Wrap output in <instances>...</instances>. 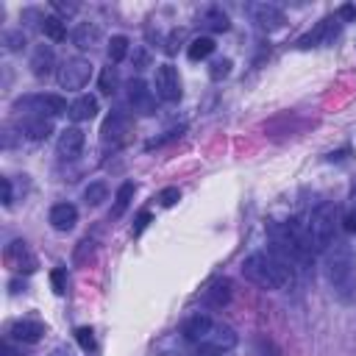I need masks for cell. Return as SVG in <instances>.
<instances>
[{
  "instance_id": "1",
  "label": "cell",
  "mask_w": 356,
  "mask_h": 356,
  "mask_svg": "<svg viewBox=\"0 0 356 356\" xmlns=\"http://www.w3.org/2000/svg\"><path fill=\"white\" fill-rule=\"evenodd\" d=\"M181 334L195 345V356H222L236 345V331L209 314H192Z\"/></svg>"
},
{
  "instance_id": "2",
  "label": "cell",
  "mask_w": 356,
  "mask_h": 356,
  "mask_svg": "<svg viewBox=\"0 0 356 356\" xmlns=\"http://www.w3.org/2000/svg\"><path fill=\"white\" fill-rule=\"evenodd\" d=\"M242 275L270 292H278L292 284V267L286 259H281L273 250H256L242 261Z\"/></svg>"
},
{
  "instance_id": "3",
  "label": "cell",
  "mask_w": 356,
  "mask_h": 356,
  "mask_svg": "<svg viewBox=\"0 0 356 356\" xmlns=\"http://www.w3.org/2000/svg\"><path fill=\"white\" fill-rule=\"evenodd\" d=\"M323 273L337 300L353 303L356 300V267L350 248L345 242H334L323 256Z\"/></svg>"
},
{
  "instance_id": "4",
  "label": "cell",
  "mask_w": 356,
  "mask_h": 356,
  "mask_svg": "<svg viewBox=\"0 0 356 356\" xmlns=\"http://www.w3.org/2000/svg\"><path fill=\"white\" fill-rule=\"evenodd\" d=\"M270 239H273V253H278L289 264L292 261L295 264H309L312 261L314 242H312L309 231L298 228L295 222H273L270 225Z\"/></svg>"
},
{
  "instance_id": "5",
  "label": "cell",
  "mask_w": 356,
  "mask_h": 356,
  "mask_svg": "<svg viewBox=\"0 0 356 356\" xmlns=\"http://www.w3.org/2000/svg\"><path fill=\"white\" fill-rule=\"evenodd\" d=\"M337 222H339V206H337V203H320V206L312 211L309 236H312V242H314L317 250H328V248L334 245Z\"/></svg>"
},
{
  "instance_id": "6",
  "label": "cell",
  "mask_w": 356,
  "mask_h": 356,
  "mask_svg": "<svg viewBox=\"0 0 356 356\" xmlns=\"http://www.w3.org/2000/svg\"><path fill=\"white\" fill-rule=\"evenodd\" d=\"M14 111H25L28 117H56L67 114L70 106L61 95H25L14 100Z\"/></svg>"
},
{
  "instance_id": "7",
  "label": "cell",
  "mask_w": 356,
  "mask_h": 356,
  "mask_svg": "<svg viewBox=\"0 0 356 356\" xmlns=\"http://www.w3.org/2000/svg\"><path fill=\"white\" fill-rule=\"evenodd\" d=\"M56 78H58V86L67 89V92L83 89V86L89 83V78H92V61L83 58V56H72V58H67V61L58 67Z\"/></svg>"
},
{
  "instance_id": "8",
  "label": "cell",
  "mask_w": 356,
  "mask_h": 356,
  "mask_svg": "<svg viewBox=\"0 0 356 356\" xmlns=\"http://www.w3.org/2000/svg\"><path fill=\"white\" fill-rule=\"evenodd\" d=\"M153 86H156V95L167 103H175L181 100L184 89H181V75L172 64H159L156 67V78H153Z\"/></svg>"
},
{
  "instance_id": "9",
  "label": "cell",
  "mask_w": 356,
  "mask_h": 356,
  "mask_svg": "<svg viewBox=\"0 0 356 356\" xmlns=\"http://www.w3.org/2000/svg\"><path fill=\"white\" fill-rule=\"evenodd\" d=\"M3 256H6V264H8L11 270H17V273H33V270H36V256H33V250L28 248L25 239L8 242Z\"/></svg>"
},
{
  "instance_id": "10",
  "label": "cell",
  "mask_w": 356,
  "mask_h": 356,
  "mask_svg": "<svg viewBox=\"0 0 356 356\" xmlns=\"http://www.w3.org/2000/svg\"><path fill=\"white\" fill-rule=\"evenodd\" d=\"M128 103H131V108H134L136 114H142V117H147V114L156 111V95L147 89V83H145L142 78H134V81L128 83Z\"/></svg>"
},
{
  "instance_id": "11",
  "label": "cell",
  "mask_w": 356,
  "mask_h": 356,
  "mask_svg": "<svg viewBox=\"0 0 356 356\" xmlns=\"http://www.w3.org/2000/svg\"><path fill=\"white\" fill-rule=\"evenodd\" d=\"M250 11H253V22H256V28H259V31H267V33L281 31L284 22H286L284 11H281L278 6H273V3H256Z\"/></svg>"
},
{
  "instance_id": "12",
  "label": "cell",
  "mask_w": 356,
  "mask_h": 356,
  "mask_svg": "<svg viewBox=\"0 0 356 356\" xmlns=\"http://www.w3.org/2000/svg\"><path fill=\"white\" fill-rule=\"evenodd\" d=\"M337 31H339V19L337 17H325V19L317 22L314 31H309L306 36L298 39V47L300 50H309V47H317V44H328L337 36Z\"/></svg>"
},
{
  "instance_id": "13",
  "label": "cell",
  "mask_w": 356,
  "mask_h": 356,
  "mask_svg": "<svg viewBox=\"0 0 356 356\" xmlns=\"http://www.w3.org/2000/svg\"><path fill=\"white\" fill-rule=\"evenodd\" d=\"M83 142H86L83 131H81L78 125H70V128H64V131L58 134L56 150H58V156H61V159H67V161H70V159H78V156H81Z\"/></svg>"
},
{
  "instance_id": "14",
  "label": "cell",
  "mask_w": 356,
  "mask_h": 356,
  "mask_svg": "<svg viewBox=\"0 0 356 356\" xmlns=\"http://www.w3.org/2000/svg\"><path fill=\"white\" fill-rule=\"evenodd\" d=\"M128 128H131V117L125 111H111L106 117L103 128H100V139L103 142H122L125 134H128Z\"/></svg>"
},
{
  "instance_id": "15",
  "label": "cell",
  "mask_w": 356,
  "mask_h": 356,
  "mask_svg": "<svg viewBox=\"0 0 356 356\" xmlns=\"http://www.w3.org/2000/svg\"><path fill=\"white\" fill-rule=\"evenodd\" d=\"M47 220H50V225H53L56 231H72L75 222H78V209H75L72 203H56V206L50 209Z\"/></svg>"
},
{
  "instance_id": "16",
  "label": "cell",
  "mask_w": 356,
  "mask_h": 356,
  "mask_svg": "<svg viewBox=\"0 0 356 356\" xmlns=\"http://www.w3.org/2000/svg\"><path fill=\"white\" fill-rule=\"evenodd\" d=\"M8 334H11V339H17V342L33 345V342H39V339L44 337V325H42L39 320H17V323L8 328Z\"/></svg>"
},
{
  "instance_id": "17",
  "label": "cell",
  "mask_w": 356,
  "mask_h": 356,
  "mask_svg": "<svg viewBox=\"0 0 356 356\" xmlns=\"http://www.w3.org/2000/svg\"><path fill=\"white\" fill-rule=\"evenodd\" d=\"M53 67H56V53H53V47H50V44L33 47V56H31V70H33V75H36V78H47V75L53 72Z\"/></svg>"
},
{
  "instance_id": "18",
  "label": "cell",
  "mask_w": 356,
  "mask_h": 356,
  "mask_svg": "<svg viewBox=\"0 0 356 356\" xmlns=\"http://www.w3.org/2000/svg\"><path fill=\"white\" fill-rule=\"evenodd\" d=\"M19 131L28 139L42 142V139H47L53 134V122H50V117H25V120H19Z\"/></svg>"
},
{
  "instance_id": "19",
  "label": "cell",
  "mask_w": 356,
  "mask_h": 356,
  "mask_svg": "<svg viewBox=\"0 0 356 356\" xmlns=\"http://www.w3.org/2000/svg\"><path fill=\"white\" fill-rule=\"evenodd\" d=\"M97 108L100 106H97V97L95 95H81L78 100L70 103V111L67 114H70L72 122H86V120H92L97 114Z\"/></svg>"
},
{
  "instance_id": "20",
  "label": "cell",
  "mask_w": 356,
  "mask_h": 356,
  "mask_svg": "<svg viewBox=\"0 0 356 356\" xmlns=\"http://www.w3.org/2000/svg\"><path fill=\"white\" fill-rule=\"evenodd\" d=\"M203 300H206L211 309H222V306L231 300V281H228V278H220V281H214V284L206 289Z\"/></svg>"
},
{
  "instance_id": "21",
  "label": "cell",
  "mask_w": 356,
  "mask_h": 356,
  "mask_svg": "<svg viewBox=\"0 0 356 356\" xmlns=\"http://www.w3.org/2000/svg\"><path fill=\"white\" fill-rule=\"evenodd\" d=\"M97 39H100V28H97L95 22H81V25L72 31V42H75V47H81V50L95 47Z\"/></svg>"
},
{
  "instance_id": "22",
  "label": "cell",
  "mask_w": 356,
  "mask_h": 356,
  "mask_svg": "<svg viewBox=\"0 0 356 356\" xmlns=\"http://www.w3.org/2000/svg\"><path fill=\"white\" fill-rule=\"evenodd\" d=\"M200 22H203L209 31H214V33H222V31H228V28H231V19H228V14H225L220 6L206 8V11H203V17H200Z\"/></svg>"
},
{
  "instance_id": "23",
  "label": "cell",
  "mask_w": 356,
  "mask_h": 356,
  "mask_svg": "<svg viewBox=\"0 0 356 356\" xmlns=\"http://www.w3.org/2000/svg\"><path fill=\"white\" fill-rule=\"evenodd\" d=\"M214 53V39L211 36H195L192 42H189V47H186V56L192 58V61H203V58H209Z\"/></svg>"
},
{
  "instance_id": "24",
  "label": "cell",
  "mask_w": 356,
  "mask_h": 356,
  "mask_svg": "<svg viewBox=\"0 0 356 356\" xmlns=\"http://www.w3.org/2000/svg\"><path fill=\"white\" fill-rule=\"evenodd\" d=\"M42 33L47 36V39H53V42H64L67 39V28H64V19L61 17H56V14H50V17H42Z\"/></svg>"
},
{
  "instance_id": "25",
  "label": "cell",
  "mask_w": 356,
  "mask_h": 356,
  "mask_svg": "<svg viewBox=\"0 0 356 356\" xmlns=\"http://www.w3.org/2000/svg\"><path fill=\"white\" fill-rule=\"evenodd\" d=\"M134 192H136V184H134V181H125V184L117 189V195H114V209H111V214H114V217H120V214L131 206Z\"/></svg>"
},
{
  "instance_id": "26",
  "label": "cell",
  "mask_w": 356,
  "mask_h": 356,
  "mask_svg": "<svg viewBox=\"0 0 356 356\" xmlns=\"http://www.w3.org/2000/svg\"><path fill=\"white\" fill-rule=\"evenodd\" d=\"M117 86H120V75H117V67H103L100 70V78H97V89L103 92V95H114L117 92Z\"/></svg>"
},
{
  "instance_id": "27",
  "label": "cell",
  "mask_w": 356,
  "mask_h": 356,
  "mask_svg": "<svg viewBox=\"0 0 356 356\" xmlns=\"http://www.w3.org/2000/svg\"><path fill=\"white\" fill-rule=\"evenodd\" d=\"M128 47H131V42H128V36H122V33H117V36H111V42H108V61H111V64H117V61H122V58L128 56Z\"/></svg>"
},
{
  "instance_id": "28",
  "label": "cell",
  "mask_w": 356,
  "mask_h": 356,
  "mask_svg": "<svg viewBox=\"0 0 356 356\" xmlns=\"http://www.w3.org/2000/svg\"><path fill=\"white\" fill-rule=\"evenodd\" d=\"M106 195H108V186H106L103 181H95V184H89V186L83 189V200H86L89 206H100V203L106 200Z\"/></svg>"
},
{
  "instance_id": "29",
  "label": "cell",
  "mask_w": 356,
  "mask_h": 356,
  "mask_svg": "<svg viewBox=\"0 0 356 356\" xmlns=\"http://www.w3.org/2000/svg\"><path fill=\"white\" fill-rule=\"evenodd\" d=\"M75 339H78L81 350H86V353H95L97 342H95V331H92L89 325H81V328H75Z\"/></svg>"
},
{
  "instance_id": "30",
  "label": "cell",
  "mask_w": 356,
  "mask_h": 356,
  "mask_svg": "<svg viewBox=\"0 0 356 356\" xmlns=\"http://www.w3.org/2000/svg\"><path fill=\"white\" fill-rule=\"evenodd\" d=\"M228 72H231V58H217V61H211V67H209L211 81H222Z\"/></svg>"
},
{
  "instance_id": "31",
  "label": "cell",
  "mask_w": 356,
  "mask_h": 356,
  "mask_svg": "<svg viewBox=\"0 0 356 356\" xmlns=\"http://www.w3.org/2000/svg\"><path fill=\"white\" fill-rule=\"evenodd\" d=\"M3 44H6V50H19V47H25V33L22 31H6Z\"/></svg>"
},
{
  "instance_id": "32",
  "label": "cell",
  "mask_w": 356,
  "mask_h": 356,
  "mask_svg": "<svg viewBox=\"0 0 356 356\" xmlns=\"http://www.w3.org/2000/svg\"><path fill=\"white\" fill-rule=\"evenodd\" d=\"M50 284H53V292L56 295H64L67 292V270L64 267H56L50 273Z\"/></svg>"
},
{
  "instance_id": "33",
  "label": "cell",
  "mask_w": 356,
  "mask_h": 356,
  "mask_svg": "<svg viewBox=\"0 0 356 356\" xmlns=\"http://www.w3.org/2000/svg\"><path fill=\"white\" fill-rule=\"evenodd\" d=\"M178 200H181V189H178V186H167V189H161V192H159V203H161L164 209L175 206Z\"/></svg>"
},
{
  "instance_id": "34",
  "label": "cell",
  "mask_w": 356,
  "mask_h": 356,
  "mask_svg": "<svg viewBox=\"0 0 356 356\" xmlns=\"http://www.w3.org/2000/svg\"><path fill=\"white\" fill-rule=\"evenodd\" d=\"M147 222H150V211H139V217H136V225H134V236H139V234L147 228Z\"/></svg>"
},
{
  "instance_id": "35",
  "label": "cell",
  "mask_w": 356,
  "mask_h": 356,
  "mask_svg": "<svg viewBox=\"0 0 356 356\" xmlns=\"http://www.w3.org/2000/svg\"><path fill=\"white\" fill-rule=\"evenodd\" d=\"M337 19H348V22H356V6H339V11H337Z\"/></svg>"
},
{
  "instance_id": "36",
  "label": "cell",
  "mask_w": 356,
  "mask_h": 356,
  "mask_svg": "<svg viewBox=\"0 0 356 356\" xmlns=\"http://www.w3.org/2000/svg\"><path fill=\"white\" fill-rule=\"evenodd\" d=\"M53 8H56L58 14H75V11H78L75 3H58V0H53Z\"/></svg>"
},
{
  "instance_id": "37",
  "label": "cell",
  "mask_w": 356,
  "mask_h": 356,
  "mask_svg": "<svg viewBox=\"0 0 356 356\" xmlns=\"http://www.w3.org/2000/svg\"><path fill=\"white\" fill-rule=\"evenodd\" d=\"M3 184V206H11V178H0Z\"/></svg>"
},
{
  "instance_id": "38",
  "label": "cell",
  "mask_w": 356,
  "mask_h": 356,
  "mask_svg": "<svg viewBox=\"0 0 356 356\" xmlns=\"http://www.w3.org/2000/svg\"><path fill=\"white\" fill-rule=\"evenodd\" d=\"M342 222H345V231H350V234H356V209H353V211H348Z\"/></svg>"
},
{
  "instance_id": "39",
  "label": "cell",
  "mask_w": 356,
  "mask_h": 356,
  "mask_svg": "<svg viewBox=\"0 0 356 356\" xmlns=\"http://www.w3.org/2000/svg\"><path fill=\"white\" fill-rule=\"evenodd\" d=\"M8 289H11V292H22V289H25V281H19V278H14V281L8 284Z\"/></svg>"
},
{
  "instance_id": "40",
  "label": "cell",
  "mask_w": 356,
  "mask_h": 356,
  "mask_svg": "<svg viewBox=\"0 0 356 356\" xmlns=\"http://www.w3.org/2000/svg\"><path fill=\"white\" fill-rule=\"evenodd\" d=\"M3 356H17V350H14V348L6 342V345H3Z\"/></svg>"
}]
</instances>
